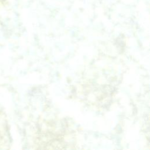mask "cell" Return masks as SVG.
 <instances>
[{
    "instance_id": "obj_1",
    "label": "cell",
    "mask_w": 150,
    "mask_h": 150,
    "mask_svg": "<svg viewBox=\"0 0 150 150\" xmlns=\"http://www.w3.org/2000/svg\"><path fill=\"white\" fill-rule=\"evenodd\" d=\"M5 120L2 116V112L0 111V148H2V146H5Z\"/></svg>"
}]
</instances>
